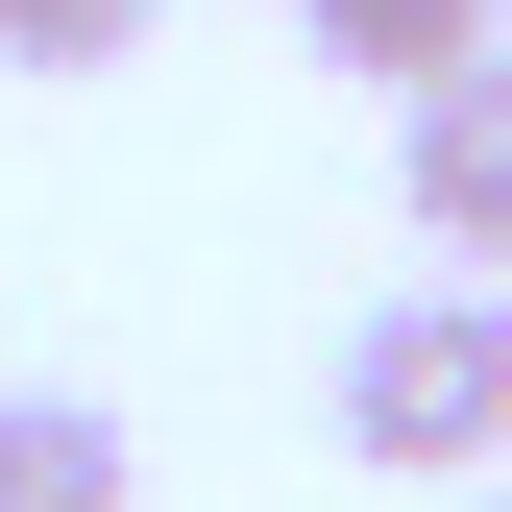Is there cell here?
Segmentation results:
<instances>
[{"mask_svg":"<svg viewBox=\"0 0 512 512\" xmlns=\"http://www.w3.org/2000/svg\"><path fill=\"white\" fill-rule=\"evenodd\" d=\"M342 464H512V293L464 269H415V293H366L342 317Z\"/></svg>","mask_w":512,"mask_h":512,"instance_id":"6da1fadb","label":"cell"},{"mask_svg":"<svg viewBox=\"0 0 512 512\" xmlns=\"http://www.w3.org/2000/svg\"><path fill=\"white\" fill-rule=\"evenodd\" d=\"M391 196H415V244H439L464 293H512V49H488V74H439V98L391 122Z\"/></svg>","mask_w":512,"mask_h":512,"instance_id":"7a4b0ae2","label":"cell"},{"mask_svg":"<svg viewBox=\"0 0 512 512\" xmlns=\"http://www.w3.org/2000/svg\"><path fill=\"white\" fill-rule=\"evenodd\" d=\"M317 49H342V74H391V122H415L439 74H488V49H512V0H317Z\"/></svg>","mask_w":512,"mask_h":512,"instance_id":"3957f363","label":"cell"},{"mask_svg":"<svg viewBox=\"0 0 512 512\" xmlns=\"http://www.w3.org/2000/svg\"><path fill=\"white\" fill-rule=\"evenodd\" d=\"M147 464H122V415L98 391H0V512H122Z\"/></svg>","mask_w":512,"mask_h":512,"instance_id":"277c9868","label":"cell"},{"mask_svg":"<svg viewBox=\"0 0 512 512\" xmlns=\"http://www.w3.org/2000/svg\"><path fill=\"white\" fill-rule=\"evenodd\" d=\"M171 0H0V74H122Z\"/></svg>","mask_w":512,"mask_h":512,"instance_id":"5b68a950","label":"cell"},{"mask_svg":"<svg viewBox=\"0 0 512 512\" xmlns=\"http://www.w3.org/2000/svg\"><path fill=\"white\" fill-rule=\"evenodd\" d=\"M464 512H512V488H464Z\"/></svg>","mask_w":512,"mask_h":512,"instance_id":"8992f818","label":"cell"}]
</instances>
